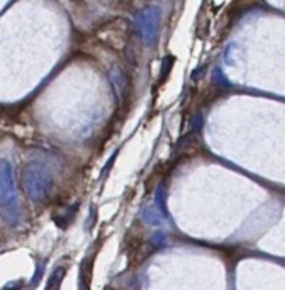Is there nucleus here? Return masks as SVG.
I'll use <instances>...</instances> for the list:
<instances>
[{"label": "nucleus", "mask_w": 285, "mask_h": 290, "mask_svg": "<svg viewBox=\"0 0 285 290\" xmlns=\"http://www.w3.org/2000/svg\"><path fill=\"white\" fill-rule=\"evenodd\" d=\"M41 275H43V268H38V270H36V275H34V278H33V287L36 285V283H38V280H39Z\"/></svg>", "instance_id": "6"}, {"label": "nucleus", "mask_w": 285, "mask_h": 290, "mask_svg": "<svg viewBox=\"0 0 285 290\" xmlns=\"http://www.w3.org/2000/svg\"><path fill=\"white\" fill-rule=\"evenodd\" d=\"M22 190L36 204H44L53 192V175L50 168L39 161L28 163L20 175Z\"/></svg>", "instance_id": "1"}, {"label": "nucleus", "mask_w": 285, "mask_h": 290, "mask_svg": "<svg viewBox=\"0 0 285 290\" xmlns=\"http://www.w3.org/2000/svg\"><path fill=\"white\" fill-rule=\"evenodd\" d=\"M22 280H17V282H12V283H7L2 290H20L22 288Z\"/></svg>", "instance_id": "5"}, {"label": "nucleus", "mask_w": 285, "mask_h": 290, "mask_svg": "<svg viewBox=\"0 0 285 290\" xmlns=\"http://www.w3.org/2000/svg\"><path fill=\"white\" fill-rule=\"evenodd\" d=\"M0 218L14 228L20 221V207L15 194L14 168L7 160H0Z\"/></svg>", "instance_id": "2"}, {"label": "nucleus", "mask_w": 285, "mask_h": 290, "mask_svg": "<svg viewBox=\"0 0 285 290\" xmlns=\"http://www.w3.org/2000/svg\"><path fill=\"white\" fill-rule=\"evenodd\" d=\"M46 290H50V288H46Z\"/></svg>", "instance_id": "7"}, {"label": "nucleus", "mask_w": 285, "mask_h": 290, "mask_svg": "<svg viewBox=\"0 0 285 290\" xmlns=\"http://www.w3.org/2000/svg\"><path fill=\"white\" fill-rule=\"evenodd\" d=\"M90 272L92 260L88 258L80 265V277H78V290H90Z\"/></svg>", "instance_id": "3"}, {"label": "nucleus", "mask_w": 285, "mask_h": 290, "mask_svg": "<svg viewBox=\"0 0 285 290\" xmlns=\"http://www.w3.org/2000/svg\"><path fill=\"white\" fill-rule=\"evenodd\" d=\"M65 273H66V268L65 267H58L51 275V280L48 283V288L50 290H60V283L61 280L65 278Z\"/></svg>", "instance_id": "4"}]
</instances>
